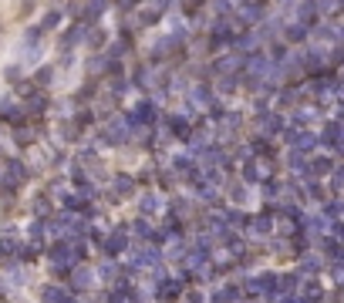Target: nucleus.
Wrapping results in <instances>:
<instances>
[{
    "mask_svg": "<svg viewBox=\"0 0 344 303\" xmlns=\"http://www.w3.org/2000/svg\"><path fill=\"white\" fill-rule=\"evenodd\" d=\"M21 179H24V168L17 165L14 159H10V162H4V182H7V185H17Z\"/></svg>",
    "mask_w": 344,
    "mask_h": 303,
    "instance_id": "f257e3e1",
    "label": "nucleus"
}]
</instances>
